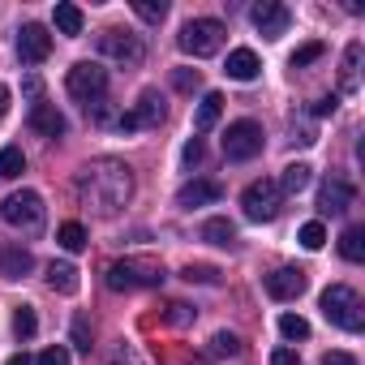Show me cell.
Returning a JSON list of instances; mask_svg holds the SVG:
<instances>
[{
	"mask_svg": "<svg viewBox=\"0 0 365 365\" xmlns=\"http://www.w3.org/2000/svg\"><path fill=\"white\" fill-rule=\"evenodd\" d=\"M78 198L95 215L112 220L133 198V172H129V163H120V159H95V163H86L78 172Z\"/></svg>",
	"mask_w": 365,
	"mask_h": 365,
	"instance_id": "cell-1",
	"label": "cell"
},
{
	"mask_svg": "<svg viewBox=\"0 0 365 365\" xmlns=\"http://www.w3.org/2000/svg\"><path fill=\"white\" fill-rule=\"evenodd\" d=\"M155 284H163V262L159 258L138 254V258H120V262L108 267V288L112 292H133V288H155Z\"/></svg>",
	"mask_w": 365,
	"mask_h": 365,
	"instance_id": "cell-2",
	"label": "cell"
},
{
	"mask_svg": "<svg viewBox=\"0 0 365 365\" xmlns=\"http://www.w3.org/2000/svg\"><path fill=\"white\" fill-rule=\"evenodd\" d=\"M0 220H5L9 228H18L22 237H39L48 211H43V198L35 190H18V194H9L5 202H0Z\"/></svg>",
	"mask_w": 365,
	"mask_h": 365,
	"instance_id": "cell-3",
	"label": "cell"
},
{
	"mask_svg": "<svg viewBox=\"0 0 365 365\" xmlns=\"http://www.w3.org/2000/svg\"><path fill=\"white\" fill-rule=\"evenodd\" d=\"M224 22H215V18H194V22H185L180 26V35H176V43H180V52H190V56H215L220 48H224Z\"/></svg>",
	"mask_w": 365,
	"mask_h": 365,
	"instance_id": "cell-4",
	"label": "cell"
},
{
	"mask_svg": "<svg viewBox=\"0 0 365 365\" xmlns=\"http://www.w3.org/2000/svg\"><path fill=\"white\" fill-rule=\"evenodd\" d=\"M322 314H327V322H335V327H344V331H361V327H365V318H361V297H356L348 284H331V288L322 292Z\"/></svg>",
	"mask_w": 365,
	"mask_h": 365,
	"instance_id": "cell-5",
	"label": "cell"
},
{
	"mask_svg": "<svg viewBox=\"0 0 365 365\" xmlns=\"http://www.w3.org/2000/svg\"><path fill=\"white\" fill-rule=\"evenodd\" d=\"M65 91H69L78 103H95V99H103V91H108V69H103L99 61H78V65L65 73Z\"/></svg>",
	"mask_w": 365,
	"mask_h": 365,
	"instance_id": "cell-6",
	"label": "cell"
},
{
	"mask_svg": "<svg viewBox=\"0 0 365 365\" xmlns=\"http://www.w3.org/2000/svg\"><path fill=\"white\" fill-rule=\"evenodd\" d=\"M241 207H245V220L271 224L279 215V207H284V194H279V185H275L271 176H262V180H254V185L241 194Z\"/></svg>",
	"mask_w": 365,
	"mask_h": 365,
	"instance_id": "cell-7",
	"label": "cell"
},
{
	"mask_svg": "<svg viewBox=\"0 0 365 365\" xmlns=\"http://www.w3.org/2000/svg\"><path fill=\"white\" fill-rule=\"evenodd\" d=\"M224 155H228L232 163H245V159L262 155V125H258V120H237V125H228V133H224Z\"/></svg>",
	"mask_w": 365,
	"mask_h": 365,
	"instance_id": "cell-8",
	"label": "cell"
},
{
	"mask_svg": "<svg viewBox=\"0 0 365 365\" xmlns=\"http://www.w3.org/2000/svg\"><path fill=\"white\" fill-rule=\"evenodd\" d=\"M99 52H103V56H112V61H120V65H138V61L146 56L142 39H138L133 31H116V26L99 35Z\"/></svg>",
	"mask_w": 365,
	"mask_h": 365,
	"instance_id": "cell-9",
	"label": "cell"
},
{
	"mask_svg": "<svg viewBox=\"0 0 365 365\" xmlns=\"http://www.w3.org/2000/svg\"><path fill=\"white\" fill-rule=\"evenodd\" d=\"M262 284H267V297H275V301H297V297L309 288V275H305L301 267H279V271H271Z\"/></svg>",
	"mask_w": 365,
	"mask_h": 365,
	"instance_id": "cell-10",
	"label": "cell"
},
{
	"mask_svg": "<svg viewBox=\"0 0 365 365\" xmlns=\"http://www.w3.org/2000/svg\"><path fill=\"white\" fill-rule=\"evenodd\" d=\"M254 26H258V35H267V39H279V35H288V22H292V14L279 5V0H262V5H254Z\"/></svg>",
	"mask_w": 365,
	"mask_h": 365,
	"instance_id": "cell-11",
	"label": "cell"
},
{
	"mask_svg": "<svg viewBox=\"0 0 365 365\" xmlns=\"http://www.w3.org/2000/svg\"><path fill=\"white\" fill-rule=\"evenodd\" d=\"M48 52H52V35H48L39 22H26V26L18 31V56H22L26 65H39V61H48Z\"/></svg>",
	"mask_w": 365,
	"mask_h": 365,
	"instance_id": "cell-12",
	"label": "cell"
},
{
	"mask_svg": "<svg viewBox=\"0 0 365 365\" xmlns=\"http://www.w3.org/2000/svg\"><path fill=\"white\" fill-rule=\"evenodd\" d=\"M220 198H224V185H220V180H190V185H180L176 207L194 211V207H207V202H220Z\"/></svg>",
	"mask_w": 365,
	"mask_h": 365,
	"instance_id": "cell-13",
	"label": "cell"
},
{
	"mask_svg": "<svg viewBox=\"0 0 365 365\" xmlns=\"http://www.w3.org/2000/svg\"><path fill=\"white\" fill-rule=\"evenodd\" d=\"M348 207H352V185H348V180H339V176H331L327 185L318 190V211L322 215H344Z\"/></svg>",
	"mask_w": 365,
	"mask_h": 365,
	"instance_id": "cell-14",
	"label": "cell"
},
{
	"mask_svg": "<svg viewBox=\"0 0 365 365\" xmlns=\"http://www.w3.org/2000/svg\"><path fill=\"white\" fill-rule=\"evenodd\" d=\"M35 271V254L26 245H0V275L5 279H26Z\"/></svg>",
	"mask_w": 365,
	"mask_h": 365,
	"instance_id": "cell-15",
	"label": "cell"
},
{
	"mask_svg": "<svg viewBox=\"0 0 365 365\" xmlns=\"http://www.w3.org/2000/svg\"><path fill=\"white\" fill-rule=\"evenodd\" d=\"M31 129H39L43 138H61L65 133V116L56 112V103H31Z\"/></svg>",
	"mask_w": 365,
	"mask_h": 365,
	"instance_id": "cell-16",
	"label": "cell"
},
{
	"mask_svg": "<svg viewBox=\"0 0 365 365\" xmlns=\"http://www.w3.org/2000/svg\"><path fill=\"white\" fill-rule=\"evenodd\" d=\"M258 56L250 52V48H237V52H228V65H224V73L232 78V82H254L258 78Z\"/></svg>",
	"mask_w": 365,
	"mask_h": 365,
	"instance_id": "cell-17",
	"label": "cell"
},
{
	"mask_svg": "<svg viewBox=\"0 0 365 365\" xmlns=\"http://www.w3.org/2000/svg\"><path fill=\"white\" fill-rule=\"evenodd\" d=\"M48 288L61 292V297H73V292L82 288L78 267H73V262H52V267H48Z\"/></svg>",
	"mask_w": 365,
	"mask_h": 365,
	"instance_id": "cell-18",
	"label": "cell"
},
{
	"mask_svg": "<svg viewBox=\"0 0 365 365\" xmlns=\"http://www.w3.org/2000/svg\"><path fill=\"white\" fill-rule=\"evenodd\" d=\"M129 116H133L138 125H159V120H163V99H159L155 91H142V95H138V108H133Z\"/></svg>",
	"mask_w": 365,
	"mask_h": 365,
	"instance_id": "cell-19",
	"label": "cell"
},
{
	"mask_svg": "<svg viewBox=\"0 0 365 365\" xmlns=\"http://www.w3.org/2000/svg\"><path fill=\"white\" fill-rule=\"evenodd\" d=\"M275 185H279V194H301L309 185V163H288Z\"/></svg>",
	"mask_w": 365,
	"mask_h": 365,
	"instance_id": "cell-20",
	"label": "cell"
},
{
	"mask_svg": "<svg viewBox=\"0 0 365 365\" xmlns=\"http://www.w3.org/2000/svg\"><path fill=\"white\" fill-rule=\"evenodd\" d=\"M356 69H361V43H348L344 48V73H339V91L344 95L356 91Z\"/></svg>",
	"mask_w": 365,
	"mask_h": 365,
	"instance_id": "cell-21",
	"label": "cell"
},
{
	"mask_svg": "<svg viewBox=\"0 0 365 365\" xmlns=\"http://www.w3.org/2000/svg\"><path fill=\"white\" fill-rule=\"evenodd\" d=\"M220 112H224V95H220V91H207V95H202V103H198L194 125H198V129H211V125L220 120Z\"/></svg>",
	"mask_w": 365,
	"mask_h": 365,
	"instance_id": "cell-22",
	"label": "cell"
},
{
	"mask_svg": "<svg viewBox=\"0 0 365 365\" xmlns=\"http://www.w3.org/2000/svg\"><path fill=\"white\" fill-rule=\"evenodd\" d=\"M202 241H211V245L228 250V245L237 241V228H232L228 220H207V224H202Z\"/></svg>",
	"mask_w": 365,
	"mask_h": 365,
	"instance_id": "cell-23",
	"label": "cell"
},
{
	"mask_svg": "<svg viewBox=\"0 0 365 365\" xmlns=\"http://www.w3.org/2000/svg\"><path fill=\"white\" fill-rule=\"evenodd\" d=\"M339 254H344L348 262H365V228H344Z\"/></svg>",
	"mask_w": 365,
	"mask_h": 365,
	"instance_id": "cell-24",
	"label": "cell"
},
{
	"mask_svg": "<svg viewBox=\"0 0 365 365\" xmlns=\"http://www.w3.org/2000/svg\"><path fill=\"white\" fill-rule=\"evenodd\" d=\"M22 172H26L22 146H5V150H0V180H14V176H22Z\"/></svg>",
	"mask_w": 365,
	"mask_h": 365,
	"instance_id": "cell-25",
	"label": "cell"
},
{
	"mask_svg": "<svg viewBox=\"0 0 365 365\" xmlns=\"http://www.w3.org/2000/svg\"><path fill=\"white\" fill-rule=\"evenodd\" d=\"M82 9L78 5H56V31L61 35H82Z\"/></svg>",
	"mask_w": 365,
	"mask_h": 365,
	"instance_id": "cell-26",
	"label": "cell"
},
{
	"mask_svg": "<svg viewBox=\"0 0 365 365\" xmlns=\"http://www.w3.org/2000/svg\"><path fill=\"white\" fill-rule=\"evenodd\" d=\"M56 245L69 250V254H82V250H86V228H82V224H61Z\"/></svg>",
	"mask_w": 365,
	"mask_h": 365,
	"instance_id": "cell-27",
	"label": "cell"
},
{
	"mask_svg": "<svg viewBox=\"0 0 365 365\" xmlns=\"http://www.w3.org/2000/svg\"><path fill=\"white\" fill-rule=\"evenodd\" d=\"M35 331H39L35 309H31V305H18V309H14V335H18V339H31Z\"/></svg>",
	"mask_w": 365,
	"mask_h": 365,
	"instance_id": "cell-28",
	"label": "cell"
},
{
	"mask_svg": "<svg viewBox=\"0 0 365 365\" xmlns=\"http://www.w3.org/2000/svg\"><path fill=\"white\" fill-rule=\"evenodd\" d=\"M279 335H284V339H309V322H305L301 314H284V318H279Z\"/></svg>",
	"mask_w": 365,
	"mask_h": 365,
	"instance_id": "cell-29",
	"label": "cell"
},
{
	"mask_svg": "<svg viewBox=\"0 0 365 365\" xmlns=\"http://www.w3.org/2000/svg\"><path fill=\"white\" fill-rule=\"evenodd\" d=\"M297 241H301L305 250H322V245H327V228H322L318 220H309V224L297 232Z\"/></svg>",
	"mask_w": 365,
	"mask_h": 365,
	"instance_id": "cell-30",
	"label": "cell"
},
{
	"mask_svg": "<svg viewBox=\"0 0 365 365\" xmlns=\"http://www.w3.org/2000/svg\"><path fill=\"white\" fill-rule=\"evenodd\" d=\"M133 14H138L142 22H163L168 5H163V0H133Z\"/></svg>",
	"mask_w": 365,
	"mask_h": 365,
	"instance_id": "cell-31",
	"label": "cell"
},
{
	"mask_svg": "<svg viewBox=\"0 0 365 365\" xmlns=\"http://www.w3.org/2000/svg\"><path fill=\"white\" fill-rule=\"evenodd\" d=\"M180 279H190V284H220V271H215V267H202V262H198V267L190 262L185 271H180Z\"/></svg>",
	"mask_w": 365,
	"mask_h": 365,
	"instance_id": "cell-32",
	"label": "cell"
},
{
	"mask_svg": "<svg viewBox=\"0 0 365 365\" xmlns=\"http://www.w3.org/2000/svg\"><path fill=\"white\" fill-rule=\"evenodd\" d=\"M211 352H215V356H237V352H241V339H237L232 331H220V335L211 339Z\"/></svg>",
	"mask_w": 365,
	"mask_h": 365,
	"instance_id": "cell-33",
	"label": "cell"
},
{
	"mask_svg": "<svg viewBox=\"0 0 365 365\" xmlns=\"http://www.w3.org/2000/svg\"><path fill=\"white\" fill-rule=\"evenodd\" d=\"M163 318H168V322H172V327H185V322H194V309H190V305H185V301H172V305H168V314H163Z\"/></svg>",
	"mask_w": 365,
	"mask_h": 365,
	"instance_id": "cell-34",
	"label": "cell"
},
{
	"mask_svg": "<svg viewBox=\"0 0 365 365\" xmlns=\"http://www.w3.org/2000/svg\"><path fill=\"white\" fill-rule=\"evenodd\" d=\"M318 56H322V43H305V48L292 52V69H305V65H314Z\"/></svg>",
	"mask_w": 365,
	"mask_h": 365,
	"instance_id": "cell-35",
	"label": "cell"
},
{
	"mask_svg": "<svg viewBox=\"0 0 365 365\" xmlns=\"http://www.w3.org/2000/svg\"><path fill=\"white\" fill-rule=\"evenodd\" d=\"M198 82H202L198 69H176V73H172V86H176V91H198Z\"/></svg>",
	"mask_w": 365,
	"mask_h": 365,
	"instance_id": "cell-36",
	"label": "cell"
},
{
	"mask_svg": "<svg viewBox=\"0 0 365 365\" xmlns=\"http://www.w3.org/2000/svg\"><path fill=\"white\" fill-rule=\"evenodd\" d=\"M35 365H69V348L52 344V348H43V352H39V361H35Z\"/></svg>",
	"mask_w": 365,
	"mask_h": 365,
	"instance_id": "cell-37",
	"label": "cell"
},
{
	"mask_svg": "<svg viewBox=\"0 0 365 365\" xmlns=\"http://www.w3.org/2000/svg\"><path fill=\"white\" fill-rule=\"evenodd\" d=\"M73 348L91 352V327H86V318H78V322H73Z\"/></svg>",
	"mask_w": 365,
	"mask_h": 365,
	"instance_id": "cell-38",
	"label": "cell"
},
{
	"mask_svg": "<svg viewBox=\"0 0 365 365\" xmlns=\"http://www.w3.org/2000/svg\"><path fill=\"white\" fill-rule=\"evenodd\" d=\"M271 365H301V356H297L292 348H275V352H271Z\"/></svg>",
	"mask_w": 365,
	"mask_h": 365,
	"instance_id": "cell-39",
	"label": "cell"
},
{
	"mask_svg": "<svg viewBox=\"0 0 365 365\" xmlns=\"http://www.w3.org/2000/svg\"><path fill=\"white\" fill-rule=\"evenodd\" d=\"M322 365H356V356H352V352H327Z\"/></svg>",
	"mask_w": 365,
	"mask_h": 365,
	"instance_id": "cell-40",
	"label": "cell"
},
{
	"mask_svg": "<svg viewBox=\"0 0 365 365\" xmlns=\"http://www.w3.org/2000/svg\"><path fill=\"white\" fill-rule=\"evenodd\" d=\"M180 155H185V163H198V159H202V142H198V138L185 142V150H180Z\"/></svg>",
	"mask_w": 365,
	"mask_h": 365,
	"instance_id": "cell-41",
	"label": "cell"
},
{
	"mask_svg": "<svg viewBox=\"0 0 365 365\" xmlns=\"http://www.w3.org/2000/svg\"><path fill=\"white\" fill-rule=\"evenodd\" d=\"M26 95H31V103H39V95H43V82H39L35 73L26 78Z\"/></svg>",
	"mask_w": 365,
	"mask_h": 365,
	"instance_id": "cell-42",
	"label": "cell"
},
{
	"mask_svg": "<svg viewBox=\"0 0 365 365\" xmlns=\"http://www.w3.org/2000/svg\"><path fill=\"white\" fill-rule=\"evenodd\" d=\"M314 112H318V116H331V112H335V95H327V99H318V103H314Z\"/></svg>",
	"mask_w": 365,
	"mask_h": 365,
	"instance_id": "cell-43",
	"label": "cell"
},
{
	"mask_svg": "<svg viewBox=\"0 0 365 365\" xmlns=\"http://www.w3.org/2000/svg\"><path fill=\"white\" fill-rule=\"evenodd\" d=\"M5 365H35V361H31V356H26V352H18V356H9V361H5Z\"/></svg>",
	"mask_w": 365,
	"mask_h": 365,
	"instance_id": "cell-44",
	"label": "cell"
},
{
	"mask_svg": "<svg viewBox=\"0 0 365 365\" xmlns=\"http://www.w3.org/2000/svg\"><path fill=\"white\" fill-rule=\"evenodd\" d=\"M5 108H9V91L0 86V116H5Z\"/></svg>",
	"mask_w": 365,
	"mask_h": 365,
	"instance_id": "cell-45",
	"label": "cell"
}]
</instances>
